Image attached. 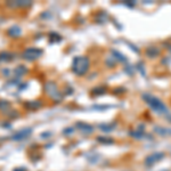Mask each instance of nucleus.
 Wrapping results in <instances>:
<instances>
[{"mask_svg":"<svg viewBox=\"0 0 171 171\" xmlns=\"http://www.w3.org/2000/svg\"><path fill=\"white\" fill-rule=\"evenodd\" d=\"M89 67V60L84 56H78L73 60L72 63V71L75 74L83 75Z\"/></svg>","mask_w":171,"mask_h":171,"instance_id":"obj_1","label":"nucleus"},{"mask_svg":"<svg viewBox=\"0 0 171 171\" xmlns=\"http://www.w3.org/2000/svg\"><path fill=\"white\" fill-rule=\"evenodd\" d=\"M44 54L42 49H39L36 47H30V48H26L24 52H23L22 56L24 60H38L41 55Z\"/></svg>","mask_w":171,"mask_h":171,"instance_id":"obj_2","label":"nucleus"},{"mask_svg":"<svg viewBox=\"0 0 171 171\" xmlns=\"http://www.w3.org/2000/svg\"><path fill=\"white\" fill-rule=\"evenodd\" d=\"M31 134H32V129L31 128H23L21 130L16 131L15 134L12 136V139L15 141L23 140V139H26Z\"/></svg>","mask_w":171,"mask_h":171,"instance_id":"obj_3","label":"nucleus"},{"mask_svg":"<svg viewBox=\"0 0 171 171\" xmlns=\"http://www.w3.org/2000/svg\"><path fill=\"white\" fill-rule=\"evenodd\" d=\"M147 103H148L154 110H156L157 112H165V107L164 105L162 104V102H160L159 99H156L155 97H152V96H145Z\"/></svg>","mask_w":171,"mask_h":171,"instance_id":"obj_4","label":"nucleus"},{"mask_svg":"<svg viewBox=\"0 0 171 171\" xmlns=\"http://www.w3.org/2000/svg\"><path fill=\"white\" fill-rule=\"evenodd\" d=\"M45 90L55 99L60 97V94L58 92V89H57V86L54 82H47L45 84Z\"/></svg>","mask_w":171,"mask_h":171,"instance_id":"obj_5","label":"nucleus"},{"mask_svg":"<svg viewBox=\"0 0 171 171\" xmlns=\"http://www.w3.org/2000/svg\"><path fill=\"white\" fill-rule=\"evenodd\" d=\"M162 157H163V154H162V153H155V154H152V155H149L146 157L145 163L147 164V165H152L153 163H155V162H157V161H160Z\"/></svg>","mask_w":171,"mask_h":171,"instance_id":"obj_6","label":"nucleus"},{"mask_svg":"<svg viewBox=\"0 0 171 171\" xmlns=\"http://www.w3.org/2000/svg\"><path fill=\"white\" fill-rule=\"evenodd\" d=\"M41 105L42 104H41L40 100H31V102H26L24 104V107L28 108V110H30V111H36V110L41 107Z\"/></svg>","mask_w":171,"mask_h":171,"instance_id":"obj_7","label":"nucleus"},{"mask_svg":"<svg viewBox=\"0 0 171 171\" xmlns=\"http://www.w3.org/2000/svg\"><path fill=\"white\" fill-rule=\"evenodd\" d=\"M21 33H22V31L20 29V26H16V25L9 28L7 30V34L12 38H18L21 36Z\"/></svg>","mask_w":171,"mask_h":171,"instance_id":"obj_8","label":"nucleus"},{"mask_svg":"<svg viewBox=\"0 0 171 171\" xmlns=\"http://www.w3.org/2000/svg\"><path fill=\"white\" fill-rule=\"evenodd\" d=\"M0 111L2 112V113H9V112L12 111V104H10V102L1 99V100H0Z\"/></svg>","mask_w":171,"mask_h":171,"instance_id":"obj_9","label":"nucleus"},{"mask_svg":"<svg viewBox=\"0 0 171 171\" xmlns=\"http://www.w3.org/2000/svg\"><path fill=\"white\" fill-rule=\"evenodd\" d=\"M14 73H15V76L21 78V76L28 73V68L25 67V65H17L15 67V70H14Z\"/></svg>","mask_w":171,"mask_h":171,"instance_id":"obj_10","label":"nucleus"},{"mask_svg":"<svg viewBox=\"0 0 171 171\" xmlns=\"http://www.w3.org/2000/svg\"><path fill=\"white\" fill-rule=\"evenodd\" d=\"M14 58V54L9 52H0V62H10Z\"/></svg>","mask_w":171,"mask_h":171,"instance_id":"obj_11","label":"nucleus"},{"mask_svg":"<svg viewBox=\"0 0 171 171\" xmlns=\"http://www.w3.org/2000/svg\"><path fill=\"white\" fill-rule=\"evenodd\" d=\"M76 126L80 128V130L81 131H83V132H92V127L89 126V124H86V123H82V122H80V123H78Z\"/></svg>","mask_w":171,"mask_h":171,"instance_id":"obj_12","label":"nucleus"},{"mask_svg":"<svg viewBox=\"0 0 171 171\" xmlns=\"http://www.w3.org/2000/svg\"><path fill=\"white\" fill-rule=\"evenodd\" d=\"M32 5V1H25V0H18L17 1V7L20 8H28Z\"/></svg>","mask_w":171,"mask_h":171,"instance_id":"obj_13","label":"nucleus"},{"mask_svg":"<svg viewBox=\"0 0 171 171\" xmlns=\"http://www.w3.org/2000/svg\"><path fill=\"white\" fill-rule=\"evenodd\" d=\"M63 132H64V134H70V132L72 134V132H73V129H72V128H67V130H64Z\"/></svg>","mask_w":171,"mask_h":171,"instance_id":"obj_14","label":"nucleus"},{"mask_svg":"<svg viewBox=\"0 0 171 171\" xmlns=\"http://www.w3.org/2000/svg\"><path fill=\"white\" fill-rule=\"evenodd\" d=\"M2 73H4L5 76H8V75H9V71H8V70H4V71H2Z\"/></svg>","mask_w":171,"mask_h":171,"instance_id":"obj_15","label":"nucleus"},{"mask_svg":"<svg viewBox=\"0 0 171 171\" xmlns=\"http://www.w3.org/2000/svg\"><path fill=\"white\" fill-rule=\"evenodd\" d=\"M14 171H26V169L25 168H16Z\"/></svg>","mask_w":171,"mask_h":171,"instance_id":"obj_16","label":"nucleus"}]
</instances>
